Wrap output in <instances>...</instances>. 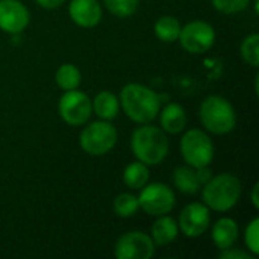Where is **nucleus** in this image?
<instances>
[{
    "mask_svg": "<svg viewBox=\"0 0 259 259\" xmlns=\"http://www.w3.org/2000/svg\"><path fill=\"white\" fill-rule=\"evenodd\" d=\"M120 105L132 121L146 124L158 117L161 97L146 85L127 83L121 88Z\"/></svg>",
    "mask_w": 259,
    "mask_h": 259,
    "instance_id": "obj_1",
    "label": "nucleus"
},
{
    "mask_svg": "<svg viewBox=\"0 0 259 259\" xmlns=\"http://www.w3.org/2000/svg\"><path fill=\"white\" fill-rule=\"evenodd\" d=\"M131 147L135 158L146 165H158L168 155V138L162 129L156 126H140L134 131Z\"/></svg>",
    "mask_w": 259,
    "mask_h": 259,
    "instance_id": "obj_2",
    "label": "nucleus"
},
{
    "mask_svg": "<svg viewBox=\"0 0 259 259\" xmlns=\"http://www.w3.org/2000/svg\"><path fill=\"white\" fill-rule=\"evenodd\" d=\"M240 197L241 182L232 173H222L212 176L206 184H203V203L215 212H226L232 209L238 203Z\"/></svg>",
    "mask_w": 259,
    "mask_h": 259,
    "instance_id": "obj_3",
    "label": "nucleus"
},
{
    "mask_svg": "<svg viewBox=\"0 0 259 259\" xmlns=\"http://www.w3.org/2000/svg\"><path fill=\"white\" fill-rule=\"evenodd\" d=\"M200 120L206 131L215 135H225L234 131L237 114L231 102L222 96H209L200 105Z\"/></svg>",
    "mask_w": 259,
    "mask_h": 259,
    "instance_id": "obj_4",
    "label": "nucleus"
},
{
    "mask_svg": "<svg viewBox=\"0 0 259 259\" xmlns=\"http://www.w3.org/2000/svg\"><path fill=\"white\" fill-rule=\"evenodd\" d=\"M118 132L106 120L94 121L88 124L80 134V147L85 153L93 156H102L109 153L117 144Z\"/></svg>",
    "mask_w": 259,
    "mask_h": 259,
    "instance_id": "obj_5",
    "label": "nucleus"
},
{
    "mask_svg": "<svg viewBox=\"0 0 259 259\" xmlns=\"http://www.w3.org/2000/svg\"><path fill=\"white\" fill-rule=\"evenodd\" d=\"M181 153L187 165L193 168L205 167L214 159V144L203 131L190 129L181 140Z\"/></svg>",
    "mask_w": 259,
    "mask_h": 259,
    "instance_id": "obj_6",
    "label": "nucleus"
},
{
    "mask_svg": "<svg viewBox=\"0 0 259 259\" xmlns=\"http://www.w3.org/2000/svg\"><path fill=\"white\" fill-rule=\"evenodd\" d=\"M138 205L146 214L159 217L173 211L176 205V196L175 191L165 184L147 182L141 188V193L138 196Z\"/></svg>",
    "mask_w": 259,
    "mask_h": 259,
    "instance_id": "obj_7",
    "label": "nucleus"
},
{
    "mask_svg": "<svg viewBox=\"0 0 259 259\" xmlns=\"http://www.w3.org/2000/svg\"><path fill=\"white\" fill-rule=\"evenodd\" d=\"M179 42L184 50L191 55H202L208 52L215 42V30L214 27L202 20L191 21L181 27Z\"/></svg>",
    "mask_w": 259,
    "mask_h": 259,
    "instance_id": "obj_8",
    "label": "nucleus"
},
{
    "mask_svg": "<svg viewBox=\"0 0 259 259\" xmlns=\"http://www.w3.org/2000/svg\"><path fill=\"white\" fill-rule=\"evenodd\" d=\"M59 115L70 126H82L85 124L93 112V103L90 97L79 91L70 90L62 94L59 99Z\"/></svg>",
    "mask_w": 259,
    "mask_h": 259,
    "instance_id": "obj_9",
    "label": "nucleus"
},
{
    "mask_svg": "<svg viewBox=\"0 0 259 259\" xmlns=\"http://www.w3.org/2000/svg\"><path fill=\"white\" fill-rule=\"evenodd\" d=\"M155 249L156 246L150 235L132 231L118 238L114 255L117 259H150L155 255Z\"/></svg>",
    "mask_w": 259,
    "mask_h": 259,
    "instance_id": "obj_10",
    "label": "nucleus"
},
{
    "mask_svg": "<svg viewBox=\"0 0 259 259\" xmlns=\"http://www.w3.org/2000/svg\"><path fill=\"white\" fill-rule=\"evenodd\" d=\"M211 225L209 208L205 203L193 202L187 205L179 215V229L188 238H197L203 235Z\"/></svg>",
    "mask_w": 259,
    "mask_h": 259,
    "instance_id": "obj_11",
    "label": "nucleus"
},
{
    "mask_svg": "<svg viewBox=\"0 0 259 259\" xmlns=\"http://www.w3.org/2000/svg\"><path fill=\"white\" fill-rule=\"evenodd\" d=\"M30 20L27 8L18 0H0V29L8 33H21Z\"/></svg>",
    "mask_w": 259,
    "mask_h": 259,
    "instance_id": "obj_12",
    "label": "nucleus"
},
{
    "mask_svg": "<svg viewBox=\"0 0 259 259\" xmlns=\"http://www.w3.org/2000/svg\"><path fill=\"white\" fill-rule=\"evenodd\" d=\"M70 18L80 27H94L102 20V6L97 0H71Z\"/></svg>",
    "mask_w": 259,
    "mask_h": 259,
    "instance_id": "obj_13",
    "label": "nucleus"
},
{
    "mask_svg": "<svg viewBox=\"0 0 259 259\" xmlns=\"http://www.w3.org/2000/svg\"><path fill=\"white\" fill-rule=\"evenodd\" d=\"M178 232H179L178 222H175V219L165 214V215H159L152 225L150 238L153 240L155 246L164 247L171 244L178 238Z\"/></svg>",
    "mask_w": 259,
    "mask_h": 259,
    "instance_id": "obj_14",
    "label": "nucleus"
},
{
    "mask_svg": "<svg viewBox=\"0 0 259 259\" xmlns=\"http://www.w3.org/2000/svg\"><path fill=\"white\" fill-rule=\"evenodd\" d=\"M211 235H212L214 244L220 250H223V249H228L235 244V241L238 240V235H240V229L234 219L223 217L217 223H214Z\"/></svg>",
    "mask_w": 259,
    "mask_h": 259,
    "instance_id": "obj_15",
    "label": "nucleus"
},
{
    "mask_svg": "<svg viewBox=\"0 0 259 259\" xmlns=\"http://www.w3.org/2000/svg\"><path fill=\"white\" fill-rule=\"evenodd\" d=\"M161 114V126L162 131L171 135L181 134L187 126V114L185 109L179 103H168Z\"/></svg>",
    "mask_w": 259,
    "mask_h": 259,
    "instance_id": "obj_16",
    "label": "nucleus"
},
{
    "mask_svg": "<svg viewBox=\"0 0 259 259\" xmlns=\"http://www.w3.org/2000/svg\"><path fill=\"white\" fill-rule=\"evenodd\" d=\"M91 103H93V111L102 120L109 121V120H114L118 115L120 100L111 91H102V93H99L94 97V100H91Z\"/></svg>",
    "mask_w": 259,
    "mask_h": 259,
    "instance_id": "obj_17",
    "label": "nucleus"
},
{
    "mask_svg": "<svg viewBox=\"0 0 259 259\" xmlns=\"http://www.w3.org/2000/svg\"><path fill=\"white\" fill-rule=\"evenodd\" d=\"M171 181L173 185L184 194H196L202 188V184L199 182L196 175V168L190 165H181L175 168Z\"/></svg>",
    "mask_w": 259,
    "mask_h": 259,
    "instance_id": "obj_18",
    "label": "nucleus"
},
{
    "mask_svg": "<svg viewBox=\"0 0 259 259\" xmlns=\"http://www.w3.org/2000/svg\"><path fill=\"white\" fill-rule=\"evenodd\" d=\"M149 165L141 161L131 162L123 171L124 184L132 190H141L149 182Z\"/></svg>",
    "mask_w": 259,
    "mask_h": 259,
    "instance_id": "obj_19",
    "label": "nucleus"
},
{
    "mask_svg": "<svg viewBox=\"0 0 259 259\" xmlns=\"http://www.w3.org/2000/svg\"><path fill=\"white\" fill-rule=\"evenodd\" d=\"M181 27L182 26L178 18L171 15H164L155 23V35L164 42H173L179 38Z\"/></svg>",
    "mask_w": 259,
    "mask_h": 259,
    "instance_id": "obj_20",
    "label": "nucleus"
},
{
    "mask_svg": "<svg viewBox=\"0 0 259 259\" xmlns=\"http://www.w3.org/2000/svg\"><path fill=\"white\" fill-rule=\"evenodd\" d=\"M55 79H56V83L61 90L70 91V90H76L80 85L82 76H80V71L76 65L64 64L58 68Z\"/></svg>",
    "mask_w": 259,
    "mask_h": 259,
    "instance_id": "obj_21",
    "label": "nucleus"
},
{
    "mask_svg": "<svg viewBox=\"0 0 259 259\" xmlns=\"http://www.w3.org/2000/svg\"><path fill=\"white\" fill-rule=\"evenodd\" d=\"M114 212L118 215V217H123V219H127V217H132L137 214V211L140 209V205H138V197L134 196V194H129V193H121L118 194L115 199H114Z\"/></svg>",
    "mask_w": 259,
    "mask_h": 259,
    "instance_id": "obj_22",
    "label": "nucleus"
},
{
    "mask_svg": "<svg viewBox=\"0 0 259 259\" xmlns=\"http://www.w3.org/2000/svg\"><path fill=\"white\" fill-rule=\"evenodd\" d=\"M241 56L243 59L252 65V67H258L259 65V35L258 33H252L249 36L244 38L243 44H241Z\"/></svg>",
    "mask_w": 259,
    "mask_h": 259,
    "instance_id": "obj_23",
    "label": "nucleus"
},
{
    "mask_svg": "<svg viewBox=\"0 0 259 259\" xmlns=\"http://www.w3.org/2000/svg\"><path fill=\"white\" fill-rule=\"evenodd\" d=\"M140 0H105L106 8L111 14L120 18H126L135 14Z\"/></svg>",
    "mask_w": 259,
    "mask_h": 259,
    "instance_id": "obj_24",
    "label": "nucleus"
},
{
    "mask_svg": "<svg viewBox=\"0 0 259 259\" xmlns=\"http://www.w3.org/2000/svg\"><path fill=\"white\" fill-rule=\"evenodd\" d=\"M244 240L247 244V249L253 256L259 255V219H253L244 232Z\"/></svg>",
    "mask_w": 259,
    "mask_h": 259,
    "instance_id": "obj_25",
    "label": "nucleus"
},
{
    "mask_svg": "<svg viewBox=\"0 0 259 259\" xmlns=\"http://www.w3.org/2000/svg\"><path fill=\"white\" fill-rule=\"evenodd\" d=\"M250 0H212L214 8L223 14H238L249 6Z\"/></svg>",
    "mask_w": 259,
    "mask_h": 259,
    "instance_id": "obj_26",
    "label": "nucleus"
},
{
    "mask_svg": "<svg viewBox=\"0 0 259 259\" xmlns=\"http://www.w3.org/2000/svg\"><path fill=\"white\" fill-rule=\"evenodd\" d=\"M219 258L222 259H253L252 253H247L244 250H238V249H234L232 246L228 247V249H223L219 255Z\"/></svg>",
    "mask_w": 259,
    "mask_h": 259,
    "instance_id": "obj_27",
    "label": "nucleus"
},
{
    "mask_svg": "<svg viewBox=\"0 0 259 259\" xmlns=\"http://www.w3.org/2000/svg\"><path fill=\"white\" fill-rule=\"evenodd\" d=\"M209 165H205V167H199V168H196V175H197V179H199V182L203 185V184H206L211 178H212V171L208 168Z\"/></svg>",
    "mask_w": 259,
    "mask_h": 259,
    "instance_id": "obj_28",
    "label": "nucleus"
},
{
    "mask_svg": "<svg viewBox=\"0 0 259 259\" xmlns=\"http://www.w3.org/2000/svg\"><path fill=\"white\" fill-rule=\"evenodd\" d=\"M64 2L65 0H36V3L41 8H46V9H56L61 5H64Z\"/></svg>",
    "mask_w": 259,
    "mask_h": 259,
    "instance_id": "obj_29",
    "label": "nucleus"
},
{
    "mask_svg": "<svg viewBox=\"0 0 259 259\" xmlns=\"http://www.w3.org/2000/svg\"><path fill=\"white\" fill-rule=\"evenodd\" d=\"M259 184L256 182L255 185H253V188H252V193H250V200H252V205L258 209L259 208Z\"/></svg>",
    "mask_w": 259,
    "mask_h": 259,
    "instance_id": "obj_30",
    "label": "nucleus"
}]
</instances>
